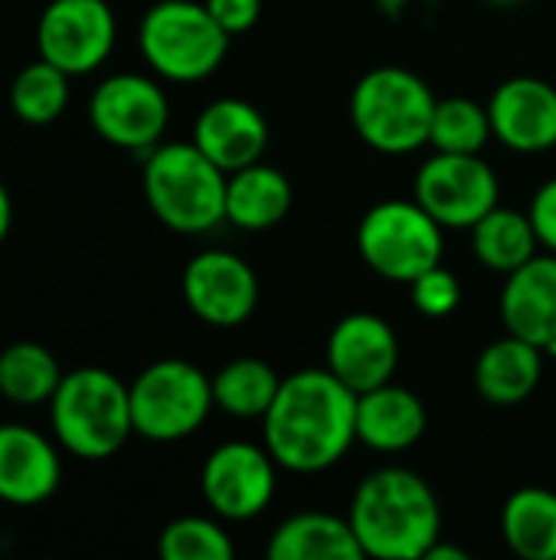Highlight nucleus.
Instances as JSON below:
<instances>
[{"label":"nucleus","mask_w":556,"mask_h":560,"mask_svg":"<svg viewBox=\"0 0 556 560\" xmlns=\"http://www.w3.org/2000/svg\"><path fill=\"white\" fill-rule=\"evenodd\" d=\"M262 427L265 450L279 469L298 476L324 472L357 443V394L328 368H305L282 377Z\"/></svg>","instance_id":"nucleus-1"},{"label":"nucleus","mask_w":556,"mask_h":560,"mask_svg":"<svg viewBox=\"0 0 556 560\" xmlns=\"http://www.w3.org/2000/svg\"><path fill=\"white\" fill-rule=\"evenodd\" d=\"M347 522L364 558L423 560L442 538V509L433 486L403 466L367 472L354 489Z\"/></svg>","instance_id":"nucleus-2"},{"label":"nucleus","mask_w":556,"mask_h":560,"mask_svg":"<svg viewBox=\"0 0 556 560\" xmlns=\"http://www.w3.org/2000/svg\"><path fill=\"white\" fill-rule=\"evenodd\" d=\"M46 407L52 440L82 463L111 459L134 436L128 384L105 368H75L62 374Z\"/></svg>","instance_id":"nucleus-3"},{"label":"nucleus","mask_w":556,"mask_h":560,"mask_svg":"<svg viewBox=\"0 0 556 560\" xmlns=\"http://www.w3.org/2000/svg\"><path fill=\"white\" fill-rule=\"evenodd\" d=\"M226 177L193 141H161L144 154L141 187L167 230L200 236L226 223Z\"/></svg>","instance_id":"nucleus-4"},{"label":"nucleus","mask_w":556,"mask_h":560,"mask_svg":"<svg viewBox=\"0 0 556 560\" xmlns=\"http://www.w3.org/2000/svg\"><path fill=\"white\" fill-rule=\"evenodd\" d=\"M436 95L423 75L403 66L364 72L351 92V121L357 138L380 154H413L429 144Z\"/></svg>","instance_id":"nucleus-5"},{"label":"nucleus","mask_w":556,"mask_h":560,"mask_svg":"<svg viewBox=\"0 0 556 560\" xmlns=\"http://www.w3.org/2000/svg\"><path fill=\"white\" fill-rule=\"evenodd\" d=\"M229 39L206 3L197 0H157L138 23V49L147 69L184 85L210 79L223 66Z\"/></svg>","instance_id":"nucleus-6"},{"label":"nucleus","mask_w":556,"mask_h":560,"mask_svg":"<svg viewBox=\"0 0 556 560\" xmlns=\"http://www.w3.org/2000/svg\"><path fill=\"white\" fill-rule=\"evenodd\" d=\"M128 394L134 436L151 443H177L193 436L216 407L213 377H206L197 364L184 358L147 364L128 384Z\"/></svg>","instance_id":"nucleus-7"},{"label":"nucleus","mask_w":556,"mask_h":560,"mask_svg":"<svg viewBox=\"0 0 556 560\" xmlns=\"http://www.w3.org/2000/svg\"><path fill=\"white\" fill-rule=\"evenodd\" d=\"M442 233L446 226L416 197L380 200L357 226V253L380 279L410 285L442 262Z\"/></svg>","instance_id":"nucleus-8"},{"label":"nucleus","mask_w":556,"mask_h":560,"mask_svg":"<svg viewBox=\"0 0 556 560\" xmlns=\"http://www.w3.org/2000/svg\"><path fill=\"white\" fill-rule=\"evenodd\" d=\"M88 121L102 141L121 151L147 154L161 144L170 102L154 75L144 72H115L102 79L88 95Z\"/></svg>","instance_id":"nucleus-9"},{"label":"nucleus","mask_w":556,"mask_h":560,"mask_svg":"<svg viewBox=\"0 0 556 560\" xmlns=\"http://www.w3.org/2000/svg\"><path fill=\"white\" fill-rule=\"evenodd\" d=\"M498 174L482 154L436 151L423 161L413 180V197L446 230H472L488 210L498 207Z\"/></svg>","instance_id":"nucleus-10"},{"label":"nucleus","mask_w":556,"mask_h":560,"mask_svg":"<svg viewBox=\"0 0 556 560\" xmlns=\"http://www.w3.org/2000/svg\"><path fill=\"white\" fill-rule=\"evenodd\" d=\"M118 43V20L108 0H49L36 23V49L62 72L102 69Z\"/></svg>","instance_id":"nucleus-11"},{"label":"nucleus","mask_w":556,"mask_h":560,"mask_svg":"<svg viewBox=\"0 0 556 560\" xmlns=\"http://www.w3.org/2000/svg\"><path fill=\"white\" fill-rule=\"evenodd\" d=\"M279 463L265 446L229 440L216 446L200 469L203 502L223 522H252L275 499Z\"/></svg>","instance_id":"nucleus-12"},{"label":"nucleus","mask_w":556,"mask_h":560,"mask_svg":"<svg viewBox=\"0 0 556 560\" xmlns=\"http://www.w3.org/2000/svg\"><path fill=\"white\" fill-rule=\"evenodd\" d=\"M187 308L213 328H239L259 305L256 269L229 249H200L180 276Z\"/></svg>","instance_id":"nucleus-13"},{"label":"nucleus","mask_w":556,"mask_h":560,"mask_svg":"<svg viewBox=\"0 0 556 560\" xmlns=\"http://www.w3.org/2000/svg\"><path fill=\"white\" fill-rule=\"evenodd\" d=\"M400 364V338L393 325L370 312L344 315L328 335V371L354 394H367L393 381Z\"/></svg>","instance_id":"nucleus-14"},{"label":"nucleus","mask_w":556,"mask_h":560,"mask_svg":"<svg viewBox=\"0 0 556 560\" xmlns=\"http://www.w3.org/2000/svg\"><path fill=\"white\" fill-rule=\"evenodd\" d=\"M62 446L26 423H0V505L36 509L62 482Z\"/></svg>","instance_id":"nucleus-15"},{"label":"nucleus","mask_w":556,"mask_h":560,"mask_svg":"<svg viewBox=\"0 0 556 560\" xmlns=\"http://www.w3.org/2000/svg\"><path fill=\"white\" fill-rule=\"evenodd\" d=\"M495 138L518 154L556 148V85L537 75L505 79L488 98Z\"/></svg>","instance_id":"nucleus-16"},{"label":"nucleus","mask_w":556,"mask_h":560,"mask_svg":"<svg viewBox=\"0 0 556 560\" xmlns=\"http://www.w3.org/2000/svg\"><path fill=\"white\" fill-rule=\"evenodd\" d=\"M216 167L226 174L249 167L265 158L269 148V121L246 98H216L210 102L197 121L190 138Z\"/></svg>","instance_id":"nucleus-17"},{"label":"nucleus","mask_w":556,"mask_h":560,"mask_svg":"<svg viewBox=\"0 0 556 560\" xmlns=\"http://www.w3.org/2000/svg\"><path fill=\"white\" fill-rule=\"evenodd\" d=\"M501 322L511 335L556 358V253H537L505 276Z\"/></svg>","instance_id":"nucleus-18"},{"label":"nucleus","mask_w":556,"mask_h":560,"mask_svg":"<svg viewBox=\"0 0 556 560\" xmlns=\"http://www.w3.org/2000/svg\"><path fill=\"white\" fill-rule=\"evenodd\" d=\"M426 407L423 400L393 381L357 394V443L377 453H406L426 433Z\"/></svg>","instance_id":"nucleus-19"},{"label":"nucleus","mask_w":556,"mask_h":560,"mask_svg":"<svg viewBox=\"0 0 556 560\" xmlns=\"http://www.w3.org/2000/svg\"><path fill=\"white\" fill-rule=\"evenodd\" d=\"M544 377V351L518 335L492 341L475 361V390L492 407L524 404Z\"/></svg>","instance_id":"nucleus-20"},{"label":"nucleus","mask_w":556,"mask_h":560,"mask_svg":"<svg viewBox=\"0 0 556 560\" xmlns=\"http://www.w3.org/2000/svg\"><path fill=\"white\" fill-rule=\"evenodd\" d=\"M292 200V180L265 161L239 167L226 177V223L236 230L262 233L279 226L288 217Z\"/></svg>","instance_id":"nucleus-21"},{"label":"nucleus","mask_w":556,"mask_h":560,"mask_svg":"<svg viewBox=\"0 0 556 560\" xmlns=\"http://www.w3.org/2000/svg\"><path fill=\"white\" fill-rule=\"evenodd\" d=\"M272 560H360L364 551L347 518L328 512H298L285 518L265 545Z\"/></svg>","instance_id":"nucleus-22"},{"label":"nucleus","mask_w":556,"mask_h":560,"mask_svg":"<svg viewBox=\"0 0 556 560\" xmlns=\"http://www.w3.org/2000/svg\"><path fill=\"white\" fill-rule=\"evenodd\" d=\"M472 253L475 259L492 272H514L528 259L541 253L537 230L531 223V213H521L514 207H495L472 226Z\"/></svg>","instance_id":"nucleus-23"},{"label":"nucleus","mask_w":556,"mask_h":560,"mask_svg":"<svg viewBox=\"0 0 556 560\" xmlns=\"http://www.w3.org/2000/svg\"><path fill=\"white\" fill-rule=\"evenodd\" d=\"M501 535L521 560H556V492L518 489L501 509Z\"/></svg>","instance_id":"nucleus-24"},{"label":"nucleus","mask_w":556,"mask_h":560,"mask_svg":"<svg viewBox=\"0 0 556 560\" xmlns=\"http://www.w3.org/2000/svg\"><path fill=\"white\" fill-rule=\"evenodd\" d=\"M62 381L56 354L39 341H13L0 348V397L16 407L49 404Z\"/></svg>","instance_id":"nucleus-25"},{"label":"nucleus","mask_w":556,"mask_h":560,"mask_svg":"<svg viewBox=\"0 0 556 560\" xmlns=\"http://www.w3.org/2000/svg\"><path fill=\"white\" fill-rule=\"evenodd\" d=\"M282 377L259 358H236L213 374V400L236 420H262L275 404Z\"/></svg>","instance_id":"nucleus-26"},{"label":"nucleus","mask_w":556,"mask_h":560,"mask_svg":"<svg viewBox=\"0 0 556 560\" xmlns=\"http://www.w3.org/2000/svg\"><path fill=\"white\" fill-rule=\"evenodd\" d=\"M72 75L62 72L59 66L46 62L43 56L36 62H26L10 89H7V102H10V112L23 121V125H52L56 118H62V112L69 108V98H72Z\"/></svg>","instance_id":"nucleus-27"},{"label":"nucleus","mask_w":556,"mask_h":560,"mask_svg":"<svg viewBox=\"0 0 556 560\" xmlns=\"http://www.w3.org/2000/svg\"><path fill=\"white\" fill-rule=\"evenodd\" d=\"M488 138H495L488 105H478L475 98H465V95L436 102L433 125H429V144L436 151L482 154Z\"/></svg>","instance_id":"nucleus-28"},{"label":"nucleus","mask_w":556,"mask_h":560,"mask_svg":"<svg viewBox=\"0 0 556 560\" xmlns=\"http://www.w3.org/2000/svg\"><path fill=\"white\" fill-rule=\"evenodd\" d=\"M157 555L164 560H229L236 548L220 522L203 515H184L161 532Z\"/></svg>","instance_id":"nucleus-29"},{"label":"nucleus","mask_w":556,"mask_h":560,"mask_svg":"<svg viewBox=\"0 0 556 560\" xmlns=\"http://www.w3.org/2000/svg\"><path fill=\"white\" fill-rule=\"evenodd\" d=\"M410 299L413 308L426 318H446L459 308L462 302V282L452 269H446L442 262L426 269L423 276H416L410 282Z\"/></svg>","instance_id":"nucleus-30"},{"label":"nucleus","mask_w":556,"mask_h":560,"mask_svg":"<svg viewBox=\"0 0 556 560\" xmlns=\"http://www.w3.org/2000/svg\"><path fill=\"white\" fill-rule=\"evenodd\" d=\"M203 3L229 36L252 30L262 16V0H203Z\"/></svg>","instance_id":"nucleus-31"},{"label":"nucleus","mask_w":556,"mask_h":560,"mask_svg":"<svg viewBox=\"0 0 556 560\" xmlns=\"http://www.w3.org/2000/svg\"><path fill=\"white\" fill-rule=\"evenodd\" d=\"M531 223L537 230V240H541V249L556 253V177L541 184V190L534 194L531 200Z\"/></svg>","instance_id":"nucleus-32"},{"label":"nucleus","mask_w":556,"mask_h":560,"mask_svg":"<svg viewBox=\"0 0 556 560\" xmlns=\"http://www.w3.org/2000/svg\"><path fill=\"white\" fill-rule=\"evenodd\" d=\"M10 226H13V200H10V190L0 180V246L10 236Z\"/></svg>","instance_id":"nucleus-33"},{"label":"nucleus","mask_w":556,"mask_h":560,"mask_svg":"<svg viewBox=\"0 0 556 560\" xmlns=\"http://www.w3.org/2000/svg\"><path fill=\"white\" fill-rule=\"evenodd\" d=\"M426 560H469V555H465V551H459V548H452V545L436 541V545L426 551Z\"/></svg>","instance_id":"nucleus-34"},{"label":"nucleus","mask_w":556,"mask_h":560,"mask_svg":"<svg viewBox=\"0 0 556 560\" xmlns=\"http://www.w3.org/2000/svg\"><path fill=\"white\" fill-rule=\"evenodd\" d=\"M488 3H498V7H511V3H518V0H488Z\"/></svg>","instance_id":"nucleus-35"}]
</instances>
